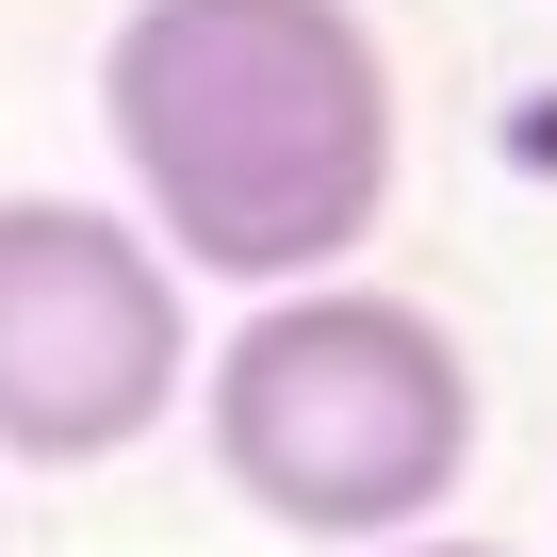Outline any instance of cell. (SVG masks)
Instances as JSON below:
<instances>
[{
    "label": "cell",
    "instance_id": "cell-1",
    "mask_svg": "<svg viewBox=\"0 0 557 557\" xmlns=\"http://www.w3.org/2000/svg\"><path fill=\"white\" fill-rule=\"evenodd\" d=\"M132 230L181 278H345L394 213V50L361 0H132L99 34Z\"/></svg>",
    "mask_w": 557,
    "mask_h": 557
},
{
    "label": "cell",
    "instance_id": "cell-2",
    "mask_svg": "<svg viewBox=\"0 0 557 557\" xmlns=\"http://www.w3.org/2000/svg\"><path fill=\"white\" fill-rule=\"evenodd\" d=\"M197 426H213V475L262 524L361 557V541H410V524L459 508V475H475V361L394 278H278L197 361Z\"/></svg>",
    "mask_w": 557,
    "mask_h": 557
},
{
    "label": "cell",
    "instance_id": "cell-3",
    "mask_svg": "<svg viewBox=\"0 0 557 557\" xmlns=\"http://www.w3.org/2000/svg\"><path fill=\"white\" fill-rule=\"evenodd\" d=\"M197 394V278L115 197H0V459H132Z\"/></svg>",
    "mask_w": 557,
    "mask_h": 557
},
{
    "label": "cell",
    "instance_id": "cell-4",
    "mask_svg": "<svg viewBox=\"0 0 557 557\" xmlns=\"http://www.w3.org/2000/svg\"><path fill=\"white\" fill-rule=\"evenodd\" d=\"M361 557H524V541H475V524H410V541H361Z\"/></svg>",
    "mask_w": 557,
    "mask_h": 557
}]
</instances>
